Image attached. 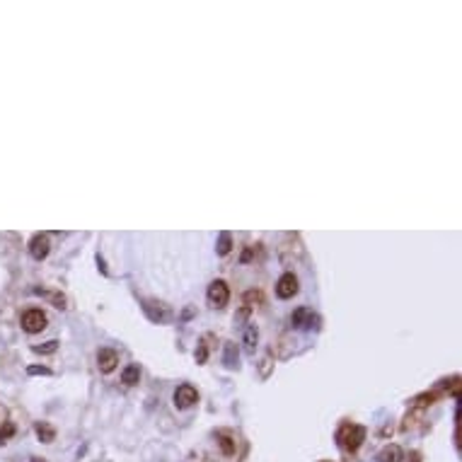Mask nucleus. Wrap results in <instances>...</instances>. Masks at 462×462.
<instances>
[{
    "label": "nucleus",
    "instance_id": "9d476101",
    "mask_svg": "<svg viewBox=\"0 0 462 462\" xmlns=\"http://www.w3.org/2000/svg\"><path fill=\"white\" fill-rule=\"evenodd\" d=\"M34 431H36V436H39V440H42V443H53V440H56V428L49 426L46 421H39V424H34Z\"/></svg>",
    "mask_w": 462,
    "mask_h": 462
},
{
    "label": "nucleus",
    "instance_id": "6ab92c4d",
    "mask_svg": "<svg viewBox=\"0 0 462 462\" xmlns=\"http://www.w3.org/2000/svg\"><path fill=\"white\" fill-rule=\"evenodd\" d=\"M12 433H15V426H12V424H5V426L0 428V445L5 443V440H8Z\"/></svg>",
    "mask_w": 462,
    "mask_h": 462
},
{
    "label": "nucleus",
    "instance_id": "9b49d317",
    "mask_svg": "<svg viewBox=\"0 0 462 462\" xmlns=\"http://www.w3.org/2000/svg\"><path fill=\"white\" fill-rule=\"evenodd\" d=\"M399 460H402L399 445H387V448H383L377 453V462H399Z\"/></svg>",
    "mask_w": 462,
    "mask_h": 462
},
{
    "label": "nucleus",
    "instance_id": "0eeeda50",
    "mask_svg": "<svg viewBox=\"0 0 462 462\" xmlns=\"http://www.w3.org/2000/svg\"><path fill=\"white\" fill-rule=\"evenodd\" d=\"M298 293V276L293 274V271H288V274H283L281 278H278V283H276V295L281 300H288L293 298Z\"/></svg>",
    "mask_w": 462,
    "mask_h": 462
},
{
    "label": "nucleus",
    "instance_id": "412c9836",
    "mask_svg": "<svg viewBox=\"0 0 462 462\" xmlns=\"http://www.w3.org/2000/svg\"><path fill=\"white\" fill-rule=\"evenodd\" d=\"M206 356H208V349H206V344L201 342L198 344V351H196V363H204Z\"/></svg>",
    "mask_w": 462,
    "mask_h": 462
},
{
    "label": "nucleus",
    "instance_id": "423d86ee",
    "mask_svg": "<svg viewBox=\"0 0 462 462\" xmlns=\"http://www.w3.org/2000/svg\"><path fill=\"white\" fill-rule=\"evenodd\" d=\"M317 325H319V317L308 308H298L291 315V327H295V329H300V327H303V329H312V327H315L317 329Z\"/></svg>",
    "mask_w": 462,
    "mask_h": 462
},
{
    "label": "nucleus",
    "instance_id": "dca6fc26",
    "mask_svg": "<svg viewBox=\"0 0 462 462\" xmlns=\"http://www.w3.org/2000/svg\"><path fill=\"white\" fill-rule=\"evenodd\" d=\"M218 443H220V450L225 455H232V453H235V440H232L228 433H218Z\"/></svg>",
    "mask_w": 462,
    "mask_h": 462
},
{
    "label": "nucleus",
    "instance_id": "4468645a",
    "mask_svg": "<svg viewBox=\"0 0 462 462\" xmlns=\"http://www.w3.org/2000/svg\"><path fill=\"white\" fill-rule=\"evenodd\" d=\"M230 249H232V235L230 232H220V235H218V242H215V252H218L220 257H225V254H230Z\"/></svg>",
    "mask_w": 462,
    "mask_h": 462
},
{
    "label": "nucleus",
    "instance_id": "7ed1b4c3",
    "mask_svg": "<svg viewBox=\"0 0 462 462\" xmlns=\"http://www.w3.org/2000/svg\"><path fill=\"white\" fill-rule=\"evenodd\" d=\"M143 312H146L148 319L155 322V325H163V322H170L172 319L170 305H165L160 300H143Z\"/></svg>",
    "mask_w": 462,
    "mask_h": 462
},
{
    "label": "nucleus",
    "instance_id": "f8f14e48",
    "mask_svg": "<svg viewBox=\"0 0 462 462\" xmlns=\"http://www.w3.org/2000/svg\"><path fill=\"white\" fill-rule=\"evenodd\" d=\"M257 342H259V329L254 325H249L247 329H245V351H247V353H254V349H257Z\"/></svg>",
    "mask_w": 462,
    "mask_h": 462
},
{
    "label": "nucleus",
    "instance_id": "f257e3e1",
    "mask_svg": "<svg viewBox=\"0 0 462 462\" xmlns=\"http://www.w3.org/2000/svg\"><path fill=\"white\" fill-rule=\"evenodd\" d=\"M336 440L342 445L344 450H349V453H356L363 440H366V428L358 426V424H344L339 428V433H336Z\"/></svg>",
    "mask_w": 462,
    "mask_h": 462
},
{
    "label": "nucleus",
    "instance_id": "f03ea898",
    "mask_svg": "<svg viewBox=\"0 0 462 462\" xmlns=\"http://www.w3.org/2000/svg\"><path fill=\"white\" fill-rule=\"evenodd\" d=\"M22 329L29 334H39L46 329V325H49V319H46V312L39 308H32V310H25L22 312Z\"/></svg>",
    "mask_w": 462,
    "mask_h": 462
},
{
    "label": "nucleus",
    "instance_id": "f3484780",
    "mask_svg": "<svg viewBox=\"0 0 462 462\" xmlns=\"http://www.w3.org/2000/svg\"><path fill=\"white\" fill-rule=\"evenodd\" d=\"M36 293L46 295V298L53 303V308H61V310L66 308V295H63V293H46V291H42V288H36Z\"/></svg>",
    "mask_w": 462,
    "mask_h": 462
},
{
    "label": "nucleus",
    "instance_id": "20e7f679",
    "mask_svg": "<svg viewBox=\"0 0 462 462\" xmlns=\"http://www.w3.org/2000/svg\"><path fill=\"white\" fill-rule=\"evenodd\" d=\"M206 298H208V303L213 305V308H225L228 305V300H230V288H228V283L225 281H213L211 286H208V291H206Z\"/></svg>",
    "mask_w": 462,
    "mask_h": 462
},
{
    "label": "nucleus",
    "instance_id": "4be33fe9",
    "mask_svg": "<svg viewBox=\"0 0 462 462\" xmlns=\"http://www.w3.org/2000/svg\"><path fill=\"white\" fill-rule=\"evenodd\" d=\"M32 460H34V462H46V460H42V457H32Z\"/></svg>",
    "mask_w": 462,
    "mask_h": 462
},
{
    "label": "nucleus",
    "instance_id": "aec40b11",
    "mask_svg": "<svg viewBox=\"0 0 462 462\" xmlns=\"http://www.w3.org/2000/svg\"><path fill=\"white\" fill-rule=\"evenodd\" d=\"M27 373H29V375H51V370L46 368V366H29Z\"/></svg>",
    "mask_w": 462,
    "mask_h": 462
},
{
    "label": "nucleus",
    "instance_id": "ddd939ff",
    "mask_svg": "<svg viewBox=\"0 0 462 462\" xmlns=\"http://www.w3.org/2000/svg\"><path fill=\"white\" fill-rule=\"evenodd\" d=\"M138 380H140V368H138L136 363L126 366L124 373H121V383H124V385H136Z\"/></svg>",
    "mask_w": 462,
    "mask_h": 462
},
{
    "label": "nucleus",
    "instance_id": "39448f33",
    "mask_svg": "<svg viewBox=\"0 0 462 462\" xmlns=\"http://www.w3.org/2000/svg\"><path fill=\"white\" fill-rule=\"evenodd\" d=\"M196 402H198V392L194 385L184 383V385H179L174 390V407H177V409H189V407H194Z\"/></svg>",
    "mask_w": 462,
    "mask_h": 462
},
{
    "label": "nucleus",
    "instance_id": "2eb2a0df",
    "mask_svg": "<svg viewBox=\"0 0 462 462\" xmlns=\"http://www.w3.org/2000/svg\"><path fill=\"white\" fill-rule=\"evenodd\" d=\"M225 366L228 368H235L237 366V346L235 344H225Z\"/></svg>",
    "mask_w": 462,
    "mask_h": 462
},
{
    "label": "nucleus",
    "instance_id": "6e6552de",
    "mask_svg": "<svg viewBox=\"0 0 462 462\" xmlns=\"http://www.w3.org/2000/svg\"><path fill=\"white\" fill-rule=\"evenodd\" d=\"M49 252H51V242H49V235H42V232H36L32 242H29V254L32 259L36 262H42V259L49 257Z\"/></svg>",
    "mask_w": 462,
    "mask_h": 462
},
{
    "label": "nucleus",
    "instance_id": "1a4fd4ad",
    "mask_svg": "<svg viewBox=\"0 0 462 462\" xmlns=\"http://www.w3.org/2000/svg\"><path fill=\"white\" fill-rule=\"evenodd\" d=\"M116 363H119V353L114 351V349H99L97 353V366L102 373H111V370L116 368Z\"/></svg>",
    "mask_w": 462,
    "mask_h": 462
},
{
    "label": "nucleus",
    "instance_id": "a211bd4d",
    "mask_svg": "<svg viewBox=\"0 0 462 462\" xmlns=\"http://www.w3.org/2000/svg\"><path fill=\"white\" fill-rule=\"evenodd\" d=\"M56 349H58V342H46V344H42V346H39V344H36V346H32V351L34 353H53L56 351Z\"/></svg>",
    "mask_w": 462,
    "mask_h": 462
}]
</instances>
